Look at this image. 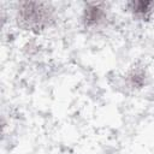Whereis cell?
Instances as JSON below:
<instances>
[{"label": "cell", "instance_id": "277c9868", "mask_svg": "<svg viewBox=\"0 0 154 154\" xmlns=\"http://www.w3.org/2000/svg\"><path fill=\"white\" fill-rule=\"evenodd\" d=\"M131 76H132V77H136V82H134V84H132V85H141V84L137 82V77H140V76H138V73H137V72H134ZM134 79H135V78H132V81H134Z\"/></svg>", "mask_w": 154, "mask_h": 154}, {"label": "cell", "instance_id": "7a4b0ae2", "mask_svg": "<svg viewBox=\"0 0 154 154\" xmlns=\"http://www.w3.org/2000/svg\"><path fill=\"white\" fill-rule=\"evenodd\" d=\"M153 2H144V1H137V2H131L130 4V10L134 13L135 17L138 19H148L149 16L153 12Z\"/></svg>", "mask_w": 154, "mask_h": 154}, {"label": "cell", "instance_id": "3957f363", "mask_svg": "<svg viewBox=\"0 0 154 154\" xmlns=\"http://www.w3.org/2000/svg\"><path fill=\"white\" fill-rule=\"evenodd\" d=\"M103 16H105L103 10L99 5H94L91 7H88V10L84 11L83 20L87 26H91V25L97 24L103 18Z\"/></svg>", "mask_w": 154, "mask_h": 154}, {"label": "cell", "instance_id": "6da1fadb", "mask_svg": "<svg viewBox=\"0 0 154 154\" xmlns=\"http://www.w3.org/2000/svg\"><path fill=\"white\" fill-rule=\"evenodd\" d=\"M47 18L46 8H41L40 4H26L20 10V19L30 29H42L47 23Z\"/></svg>", "mask_w": 154, "mask_h": 154}]
</instances>
